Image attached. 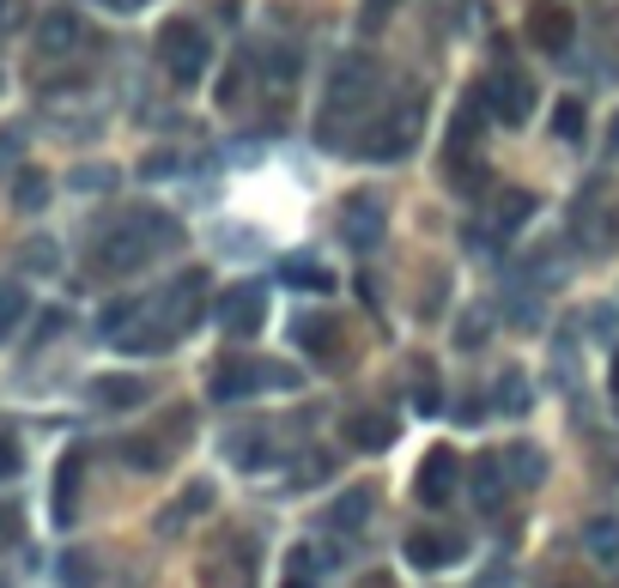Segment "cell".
<instances>
[{
  "label": "cell",
  "instance_id": "6da1fadb",
  "mask_svg": "<svg viewBox=\"0 0 619 588\" xmlns=\"http://www.w3.org/2000/svg\"><path fill=\"white\" fill-rule=\"evenodd\" d=\"M183 243V224L164 219V212H134V219L110 224L104 237L92 243V267L98 274H134V267H146L152 255H164V249Z\"/></svg>",
  "mask_w": 619,
  "mask_h": 588
},
{
  "label": "cell",
  "instance_id": "7a4b0ae2",
  "mask_svg": "<svg viewBox=\"0 0 619 588\" xmlns=\"http://www.w3.org/2000/svg\"><path fill=\"white\" fill-rule=\"evenodd\" d=\"M420 128H425V104H420V92H408L396 109H382V116L358 134L353 152L365 158V164H401V158L420 146Z\"/></svg>",
  "mask_w": 619,
  "mask_h": 588
},
{
  "label": "cell",
  "instance_id": "3957f363",
  "mask_svg": "<svg viewBox=\"0 0 619 588\" xmlns=\"http://www.w3.org/2000/svg\"><path fill=\"white\" fill-rule=\"evenodd\" d=\"M370 92H377V67H370V55H341V61H334V79H329V104H322V146H334L341 122L365 116Z\"/></svg>",
  "mask_w": 619,
  "mask_h": 588
},
{
  "label": "cell",
  "instance_id": "277c9868",
  "mask_svg": "<svg viewBox=\"0 0 619 588\" xmlns=\"http://www.w3.org/2000/svg\"><path fill=\"white\" fill-rule=\"evenodd\" d=\"M262 389H298V370L262 365V358H231V365H219L207 382L213 401H250V394H262Z\"/></svg>",
  "mask_w": 619,
  "mask_h": 588
},
{
  "label": "cell",
  "instance_id": "5b68a950",
  "mask_svg": "<svg viewBox=\"0 0 619 588\" xmlns=\"http://www.w3.org/2000/svg\"><path fill=\"white\" fill-rule=\"evenodd\" d=\"M159 61H164V73H171L176 85H195V79L207 73V61H213L207 31L188 25V19H171V25L159 31Z\"/></svg>",
  "mask_w": 619,
  "mask_h": 588
},
{
  "label": "cell",
  "instance_id": "8992f818",
  "mask_svg": "<svg viewBox=\"0 0 619 588\" xmlns=\"http://www.w3.org/2000/svg\"><path fill=\"white\" fill-rule=\"evenodd\" d=\"M480 104H486L492 122H504V128H523L528 109H535V79L516 73V67H498V73L480 85Z\"/></svg>",
  "mask_w": 619,
  "mask_h": 588
},
{
  "label": "cell",
  "instance_id": "52a82bcc",
  "mask_svg": "<svg viewBox=\"0 0 619 588\" xmlns=\"http://www.w3.org/2000/svg\"><path fill=\"white\" fill-rule=\"evenodd\" d=\"M382 224H389V212H382V200L377 195H346L341 200V219H334V237H341L353 255H370V249L382 243Z\"/></svg>",
  "mask_w": 619,
  "mask_h": 588
},
{
  "label": "cell",
  "instance_id": "ba28073f",
  "mask_svg": "<svg viewBox=\"0 0 619 588\" xmlns=\"http://www.w3.org/2000/svg\"><path fill=\"white\" fill-rule=\"evenodd\" d=\"M341 437H346V449H358V456H382V449L401 437V425H396V413H382V406H358V413H346Z\"/></svg>",
  "mask_w": 619,
  "mask_h": 588
},
{
  "label": "cell",
  "instance_id": "9c48e42d",
  "mask_svg": "<svg viewBox=\"0 0 619 588\" xmlns=\"http://www.w3.org/2000/svg\"><path fill=\"white\" fill-rule=\"evenodd\" d=\"M413 485H420V497L432 504V510H444L449 497H456V485H461V456L437 443L432 456L420 461V480H413Z\"/></svg>",
  "mask_w": 619,
  "mask_h": 588
},
{
  "label": "cell",
  "instance_id": "30bf717a",
  "mask_svg": "<svg viewBox=\"0 0 619 588\" xmlns=\"http://www.w3.org/2000/svg\"><path fill=\"white\" fill-rule=\"evenodd\" d=\"M461 552H468V540H461L456 528H413L408 534V564H420V570H444Z\"/></svg>",
  "mask_w": 619,
  "mask_h": 588
},
{
  "label": "cell",
  "instance_id": "8fae6325",
  "mask_svg": "<svg viewBox=\"0 0 619 588\" xmlns=\"http://www.w3.org/2000/svg\"><path fill=\"white\" fill-rule=\"evenodd\" d=\"M370 510H377V492H370V485H353V492H341L329 510H322V528H329V534H358V528L370 522Z\"/></svg>",
  "mask_w": 619,
  "mask_h": 588
},
{
  "label": "cell",
  "instance_id": "7c38bea8",
  "mask_svg": "<svg viewBox=\"0 0 619 588\" xmlns=\"http://www.w3.org/2000/svg\"><path fill=\"white\" fill-rule=\"evenodd\" d=\"M219 322H225V334H238V341L262 334V322H267V303H262V291H255V286L231 291V298L219 303Z\"/></svg>",
  "mask_w": 619,
  "mask_h": 588
},
{
  "label": "cell",
  "instance_id": "4fadbf2b",
  "mask_svg": "<svg viewBox=\"0 0 619 588\" xmlns=\"http://www.w3.org/2000/svg\"><path fill=\"white\" fill-rule=\"evenodd\" d=\"M511 468H504V449H486L474 461V504L480 510H504V497H511Z\"/></svg>",
  "mask_w": 619,
  "mask_h": 588
},
{
  "label": "cell",
  "instance_id": "5bb4252c",
  "mask_svg": "<svg viewBox=\"0 0 619 588\" xmlns=\"http://www.w3.org/2000/svg\"><path fill=\"white\" fill-rule=\"evenodd\" d=\"M291 341L317 358V365H334V353H341V327H334V315H298V322H291Z\"/></svg>",
  "mask_w": 619,
  "mask_h": 588
},
{
  "label": "cell",
  "instance_id": "9a60e30c",
  "mask_svg": "<svg viewBox=\"0 0 619 588\" xmlns=\"http://www.w3.org/2000/svg\"><path fill=\"white\" fill-rule=\"evenodd\" d=\"M80 480H85V456L73 449V456H61V468H55V522H73L80 516Z\"/></svg>",
  "mask_w": 619,
  "mask_h": 588
},
{
  "label": "cell",
  "instance_id": "2e32d148",
  "mask_svg": "<svg viewBox=\"0 0 619 588\" xmlns=\"http://www.w3.org/2000/svg\"><path fill=\"white\" fill-rule=\"evenodd\" d=\"M279 279H286L291 291H310V298H334V274L322 262H310V255H291V262H279Z\"/></svg>",
  "mask_w": 619,
  "mask_h": 588
},
{
  "label": "cell",
  "instance_id": "e0dca14e",
  "mask_svg": "<svg viewBox=\"0 0 619 588\" xmlns=\"http://www.w3.org/2000/svg\"><path fill=\"white\" fill-rule=\"evenodd\" d=\"M85 37V25L73 13H67V7H55V13H43V31H37V49L43 55H67L73 49V43Z\"/></svg>",
  "mask_w": 619,
  "mask_h": 588
},
{
  "label": "cell",
  "instance_id": "ac0fdd59",
  "mask_svg": "<svg viewBox=\"0 0 619 588\" xmlns=\"http://www.w3.org/2000/svg\"><path fill=\"white\" fill-rule=\"evenodd\" d=\"M146 394H152V389H146L140 377H98V382H92V401L110 406V413H128V406L146 401Z\"/></svg>",
  "mask_w": 619,
  "mask_h": 588
},
{
  "label": "cell",
  "instance_id": "d6986e66",
  "mask_svg": "<svg viewBox=\"0 0 619 588\" xmlns=\"http://www.w3.org/2000/svg\"><path fill=\"white\" fill-rule=\"evenodd\" d=\"M225 456L238 461L243 473H255V468H267V461H274V449H267L262 425H250V431H231V437H225Z\"/></svg>",
  "mask_w": 619,
  "mask_h": 588
},
{
  "label": "cell",
  "instance_id": "ffe728a7",
  "mask_svg": "<svg viewBox=\"0 0 619 588\" xmlns=\"http://www.w3.org/2000/svg\"><path fill=\"white\" fill-rule=\"evenodd\" d=\"M528 37H535V49H547V55H565V43H571V13H559V7H547V13L528 25Z\"/></svg>",
  "mask_w": 619,
  "mask_h": 588
},
{
  "label": "cell",
  "instance_id": "44dd1931",
  "mask_svg": "<svg viewBox=\"0 0 619 588\" xmlns=\"http://www.w3.org/2000/svg\"><path fill=\"white\" fill-rule=\"evenodd\" d=\"M492 401H498V413L523 418L528 406H535V389H528V377H523V370H504V377L492 382Z\"/></svg>",
  "mask_w": 619,
  "mask_h": 588
},
{
  "label": "cell",
  "instance_id": "7402d4cb",
  "mask_svg": "<svg viewBox=\"0 0 619 588\" xmlns=\"http://www.w3.org/2000/svg\"><path fill=\"white\" fill-rule=\"evenodd\" d=\"M504 468H511L516 485H540L547 480V456H535V443H504Z\"/></svg>",
  "mask_w": 619,
  "mask_h": 588
},
{
  "label": "cell",
  "instance_id": "603a6c76",
  "mask_svg": "<svg viewBox=\"0 0 619 588\" xmlns=\"http://www.w3.org/2000/svg\"><path fill=\"white\" fill-rule=\"evenodd\" d=\"M583 546H589V558L619 564V522H614V516H595V522L583 528Z\"/></svg>",
  "mask_w": 619,
  "mask_h": 588
},
{
  "label": "cell",
  "instance_id": "cb8c5ba5",
  "mask_svg": "<svg viewBox=\"0 0 619 588\" xmlns=\"http://www.w3.org/2000/svg\"><path fill=\"white\" fill-rule=\"evenodd\" d=\"M322 583V564L310 546H291L286 552V576H279V588H317Z\"/></svg>",
  "mask_w": 619,
  "mask_h": 588
},
{
  "label": "cell",
  "instance_id": "d4e9b609",
  "mask_svg": "<svg viewBox=\"0 0 619 588\" xmlns=\"http://www.w3.org/2000/svg\"><path fill=\"white\" fill-rule=\"evenodd\" d=\"M528 219H535V195H523V188H511V195L498 200V219H492V224H498V237H511V231H523Z\"/></svg>",
  "mask_w": 619,
  "mask_h": 588
},
{
  "label": "cell",
  "instance_id": "484cf974",
  "mask_svg": "<svg viewBox=\"0 0 619 588\" xmlns=\"http://www.w3.org/2000/svg\"><path fill=\"white\" fill-rule=\"evenodd\" d=\"M13 207H19V212H43V207H49V176H43V171H19Z\"/></svg>",
  "mask_w": 619,
  "mask_h": 588
},
{
  "label": "cell",
  "instance_id": "4316f807",
  "mask_svg": "<svg viewBox=\"0 0 619 588\" xmlns=\"http://www.w3.org/2000/svg\"><path fill=\"white\" fill-rule=\"evenodd\" d=\"M140 315H146V303H140V298H116L104 315H98V327H104L110 341H122V334H128V327L140 322Z\"/></svg>",
  "mask_w": 619,
  "mask_h": 588
},
{
  "label": "cell",
  "instance_id": "83f0119b",
  "mask_svg": "<svg viewBox=\"0 0 619 588\" xmlns=\"http://www.w3.org/2000/svg\"><path fill=\"white\" fill-rule=\"evenodd\" d=\"M207 504H213V485L207 480H195V485H188V492H183V504H176V510L171 516H164V534H176V528H183L188 522V516H200V510H207Z\"/></svg>",
  "mask_w": 619,
  "mask_h": 588
},
{
  "label": "cell",
  "instance_id": "f1b7e54d",
  "mask_svg": "<svg viewBox=\"0 0 619 588\" xmlns=\"http://www.w3.org/2000/svg\"><path fill=\"white\" fill-rule=\"evenodd\" d=\"M25 310H31L25 286H13V279H0V341H7V334H13L19 322H25Z\"/></svg>",
  "mask_w": 619,
  "mask_h": 588
},
{
  "label": "cell",
  "instance_id": "f546056e",
  "mask_svg": "<svg viewBox=\"0 0 619 588\" xmlns=\"http://www.w3.org/2000/svg\"><path fill=\"white\" fill-rule=\"evenodd\" d=\"M413 406L420 413H444V382H437L432 365H413Z\"/></svg>",
  "mask_w": 619,
  "mask_h": 588
},
{
  "label": "cell",
  "instance_id": "4dcf8cb0",
  "mask_svg": "<svg viewBox=\"0 0 619 588\" xmlns=\"http://www.w3.org/2000/svg\"><path fill=\"white\" fill-rule=\"evenodd\" d=\"M583 128H589L583 104H577V97H559V109H553V134H559L565 146H577V140H583Z\"/></svg>",
  "mask_w": 619,
  "mask_h": 588
},
{
  "label": "cell",
  "instance_id": "1f68e13d",
  "mask_svg": "<svg viewBox=\"0 0 619 588\" xmlns=\"http://www.w3.org/2000/svg\"><path fill=\"white\" fill-rule=\"evenodd\" d=\"M98 583V564L85 558V552H67L61 558V588H92Z\"/></svg>",
  "mask_w": 619,
  "mask_h": 588
},
{
  "label": "cell",
  "instance_id": "d6a6232c",
  "mask_svg": "<svg viewBox=\"0 0 619 588\" xmlns=\"http://www.w3.org/2000/svg\"><path fill=\"white\" fill-rule=\"evenodd\" d=\"M243 85H250V67H238V61H231V73L219 79V104L231 109V104H238V97H243Z\"/></svg>",
  "mask_w": 619,
  "mask_h": 588
},
{
  "label": "cell",
  "instance_id": "836d02e7",
  "mask_svg": "<svg viewBox=\"0 0 619 588\" xmlns=\"http://www.w3.org/2000/svg\"><path fill=\"white\" fill-rule=\"evenodd\" d=\"M19 534H25L19 510H13V504H0V546H19Z\"/></svg>",
  "mask_w": 619,
  "mask_h": 588
},
{
  "label": "cell",
  "instance_id": "e575fe53",
  "mask_svg": "<svg viewBox=\"0 0 619 588\" xmlns=\"http://www.w3.org/2000/svg\"><path fill=\"white\" fill-rule=\"evenodd\" d=\"M19 468H25V456H19V443H13V437H0V480H13Z\"/></svg>",
  "mask_w": 619,
  "mask_h": 588
},
{
  "label": "cell",
  "instance_id": "d590c367",
  "mask_svg": "<svg viewBox=\"0 0 619 588\" xmlns=\"http://www.w3.org/2000/svg\"><path fill=\"white\" fill-rule=\"evenodd\" d=\"M25 262H31V267H43V274H49V267H55V249H49V243H31V249H25Z\"/></svg>",
  "mask_w": 619,
  "mask_h": 588
},
{
  "label": "cell",
  "instance_id": "8d00e7d4",
  "mask_svg": "<svg viewBox=\"0 0 619 588\" xmlns=\"http://www.w3.org/2000/svg\"><path fill=\"white\" fill-rule=\"evenodd\" d=\"M389 7H396V0H365V25H377V19L389 13Z\"/></svg>",
  "mask_w": 619,
  "mask_h": 588
},
{
  "label": "cell",
  "instance_id": "74e56055",
  "mask_svg": "<svg viewBox=\"0 0 619 588\" xmlns=\"http://www.w3.org/2000/svg\"><path fill=\"white\" fill-rule=\"evenodd\" d=\"M607 382H614V401H619V358H614V377H607Z\"/></svg>",
  "mask_w": 619,
  "mask_h": 588
},
{
  "label": "cell",
  "instance_id": "f35d334b",
  "mask_svg": "<svg viewBox=\"0 0 619 588\" xmlns=\"http://www.w3.org/2000/svg\"><path fill=\"white\" fill-rule=\"evenodd\" d=\"M0 25H7V0H0Z\"/></svg>",
  "mask_w": 619,
  "mask_h": 588
},
{
  "label": "cell",
  "instance_id": "ab89813d",
  "mask_svg": "<svg viewBox=\"0 0 619 588\" xmlns=\"http://www.w3.org/2000/svg\"><path fill=\"white\" fill-rule=\"evenodd\" d=\"M0 588H7V583H0Z\"/></svg>",
  "mask_w": 619,
  "mask_h": 588
}]
</instances>
